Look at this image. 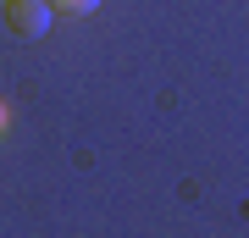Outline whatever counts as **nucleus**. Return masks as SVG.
I'll list each match as a JSON object with an SVG mask.
<instances>
[{
    "label": "nucleus",
    "instance_id": "3",
    "mask_svg": "<svg viewBox=\"0 0 249 238\" xmlns=\"http://www.w3.org/2000/svg\"><path fill=\"white\" fill-rule=\"evenodd\" d=\"M0 128H6V106H0Z\"/></svg>",
    "mask_w": 249,
    "mask_h": 238
},
{
    "label": "nucleus",
    "instance_id": "1",
    "mask_svg": "<svg viewBox=\"0 0 249 238\" xmlns=\"http://www.w3.org/2000/svg\"><path fill=\"white\" fill-rule=\"evenodd\" d=\"M0 6H6V28L17 39H45L50 34V0H0Z\"/></svg>",
    "mask_w": 249,
    "mask_h": 238
},
{
    "label": "nucleus",
    "instance_id": "2",
    "mask_svg": "<svg viewBox=\"0 0 249 238\" xmlns=\"http://www.w3.org/2000/svg\"><path fill=\"white\" fill-rule=\"evenodd\" d=\"M100 0H50V11H72V17H83V11H94Z\"/></svg>",
    "mask_w": 249,
    "mask_h": 238
}]
</instances>
